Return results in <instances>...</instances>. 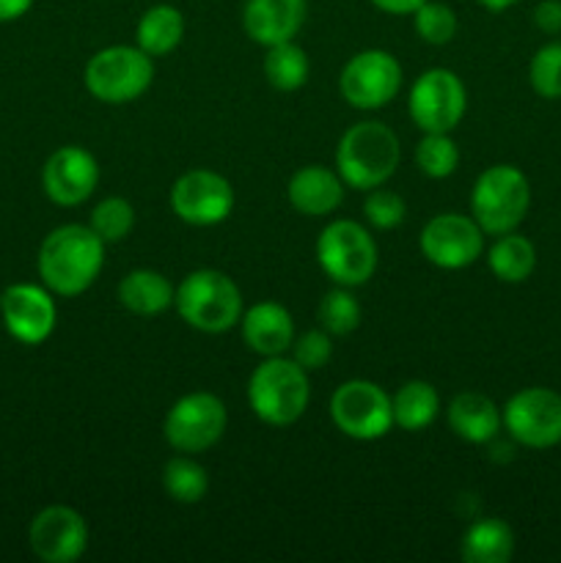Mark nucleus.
I'll return each instance as SVG.
<instances>
[{"mask_svg":"<svg viewBox=\"0 0 561 563\" xmlns=\"http://www.w3.org/2000/svg\"><path fill=\"white\" fill-rule=\"evenodd\" d=\"M308 71H311V64H308L306 49L297 47L295 42H280L267 47L264 77L275 91H297L308 82Z\"/></svg>","mask_w":561,"mask_h":563,"instance_id":"nucleus-27","label":"nucleus"},{"mask_svg":"<svg viewBox=\"0 0 561 563\" xmlns=\"http://www.w3.org/2000/svg\"><path fill=\"white\" fill-rule=\"evenodd\" d=\"M33 5V0H0V22L20 20L28 9Z\"/></svg>","mask_w":561,"mask_h":563,"instance_id":"nucleus-38","label":"nucleus"},{"mask_svg":"<svg viewBox=\"0 0 561 563\" xmlns=\"http://www.w3.org/2000/svg\"><path fill=\"white\" fill-rule=\"evenodd\" d=\"M460 148L451 141L449 132H424L416 148V165L429 179H446L457 170Z\"/></svg>","mask_w":561,"mask_h":563,"instance_id":"nucleus-30","label":"nucleus"},{"mask_svg":"<svg viewBox=\"0 0 561 563\" xmlns=\"http://www.w3.org/2000/svg\"><path fill=\"white\" fill-rule=\"evenodd\" d=\"M229 412L215 394L196 390L176 401L163 423V434L168 445L179 454H201L212 449L226 432Z\"/></svg>","mask_w":561,"mask_h":563,"instance_id":"nucleus-9","label":"nucleus"},{"mask_svg":"<svg viewBox=\"0 0 561 563\" xmlns=\"http://www.w3.org/2000/svg\"><path fill=\"white\" fill-rule=\"evenodd\" d=\"M317 319L322 330H328L330 335H350L352 330H358L363 319L361 302H358V297L346 286H336V289H330L319 300Z\"/></svg>","mask_w":561,"mask_h":563,"instance_id":"nucleus-29","label":"nucleus"},{"mask_svg":"<svg viewBox=\"0 0 561 563\" xmlns=\"http://www.w3.org/2000/svg\"><path fill=\"white\" fill-rule=\"evenodd\" d=\"M330 355H333V344H330L328 330H308L292 341V361L306 372H319L322 366H328Z\"/></svg>","mask_w":561,"mask_h":563,"instance_id":"nucleus-35","label":"nucleus"},{"mask_svg":"<svg viewBox=\"0 0 561 563\" xmlns=\"http://www.w3.org/2000/svg\"><path fill=\"white\" fill-rule=\"evenodd\" d=\"M391 407H394V427L405 429V432H421L438 418L440 396L424 379H410L396 390Z\"/></svg>","mask_w":561,"mask_h":563,"instance_id":"nucleus-25","label":"nucleus"},{"mask_svg":"<svg viewBox=\"0 0 561 563\" xmlns=\"http://www.w3.org/2000/svg\"><path fill=\"white\" fill-rule=\"evenodd\" d=\"M369 3H372L374 9L385 11V14L405 16V14H413V11H416L418 5L427 3V0H369Z\"/></svg>","mask_w":561,"mask_h":563,"instance_id":"nucleus-37","label":"nucleus"},{"mask_svg":"<svg viewBox=\"0 0 561 563\" xmlns=\"http://www.w3.org/2000/svg\"><path fill=\"white\" fill-rule=\"evenodd\" d=\"M330 418L346 438L372 443L385 438L394 427V407L391 396L369 379H350L339 385L330 399Z\"/></svg>","mask_w":561,"mask_h":563,"instance_id":"nucleus-8","label":"nucleus"},{"mask_svg":"<svg viewBox=\"0 0 561 563\" xmlns=\"http://www.w3.org/2000/svg\"><path fill=\"white\" fill-rule=\"evenodd\" d=\"M289 203L300 214L308 218H324L333 214L344 201V179L339 170H330L324 165H306V168L295 170L286 187Z\"/></svg>","mask_w":561,"mask_h":563,"instance_id":"nucleus-20","label":"nucleus"},{"mask_svg":"<svg viewBox=\"0 0 561 563\" xmlns=\"http://www.w3.org/2000/svg\"><path fill=\"white\" fill-rule=\"evenodd\" d=\"M174 306L198 333H226L242 319V291L220 269H196L179 284Z\"/></svg>","mask_w":561,"mask_h":563,"instance_id":"nucleus-4","label":"nucleus"},{"mask_svg":"<svg viewBox=\"0 0 561 563\" xmlns=\"http://www.w3.org/2000/svg\"><path fill=\"white\" fill-rule=\"evenodd\" d=\"M405 198L394 190L374 187V190H369L366 201H363V218H366L369 225L377 231L399 229V225L405 223Z\"/></svg>","mask_w":561,"mask_h":563,"instance_id":"nucleus-34","label":"nucleus"},{"mask_svg":"<svg viewBox=\"0 0 561 563\" xmlns=\"http://www.w3.org/2000/svg\"><path fill=\"white\" fill-rule=\"evenodd\" d=\"M460 555L468 563H506L515 555V533L498 517L479 520L462 537Z\"/></svg>","mask_w":561,"mask_h":563,"instance_id":"nucleus-24","label":"nucleus"},{"mask_svg":"<svg viewBox=\"0 0 561 563\" xmlns=\"http://www.w3.org/2000/svg\"><path fill=\"white\" fill-rule=\"evenodd\" d=\"M413 25H416V33L421 36V42L443 47V44H449L457 36L460 22H457V14L451 5L440 3V0H427V3L413 11Z\"/></svg>","mask_w":561,"mask_h":563,"instance_id":"nucleus-32","label":"nucleus"},{"mask_svg":"<svg viewBox=\"0 0 561 563\" xmlns=\"http://www.w3.org/2000/svg\"><path fill=\"white\" fill-rule=\"evenodd\" d=\"M0 313H3L6 330L16 341L31 346L47 341L55 330V319H58L50 291L33 284L9 286L0 297Z\"/></svg>","mask_w":561,"mask_h":563,"instance_id":"nucleus-17","label":"nucleus"},{"mask_svg":"<svg viewBox=\"0 0 561 563\" xmlns=\"http://www.w3.org/2000/svg\"><path fill=\"white\" fill-rule=\"evenodd\" d=\"M234 201L237 196L231 181L207 168H193L182 174L170 190V209L176 218L198 229L223 223L234 209Z\"/></svg>","mask_w":561,"mask_h":563,"instance_id":"nucleus-13","label":"nucleus"},{"mask_svg":"<svg viewBox=\"0 0 561 563\" xmlns=\"http://www.w3.org/2000/svg\"><path fill=\"white\" fill-rule=\"evenodd\" d=\"M163 489L176 504L193 506L207 498L209 476L193 456H174L163 467Z\"/></svg>","mask_w":561,"mask_h":563,"instance_id":"nucleus-28","label":"nucleus"},{"mask_svg":"<svg viewBox=\"0 0 561 563\" xmlns=\"http://www.w3.org/2000/svg\"><path fill=\"white\" fill-rule=\"evenodd\" d=\"M506 432L526 449L561 443V396L550 388H522L501 410Z\"/></svg>","mask_w":561,"mask_h":563,"instance_id":"nucleus-12","label":"nucleus"},{"mask_svg":"<svg viewBox=\"0 0 561 563\" xmlns=\"http://www.w3.org/2000/svg\"><path fill=\"white\" fill-rule=\"evenodd\" d=\"M468 108V91L451 69H429L413 82L407 110L424 132H451Z\"/></svg>","mask_w":561,"mask_h":563,"instance_id":"nucleus-11","label":"nucleus"},{"mask_svg":"<svg viewBox=\"0 0 561 563\" xmlns=\"http://www.w3.org/2000/svg\"><path fill=\"white\" fill-rule=\"evenodd\" d=\"M311 399L308 372L292 357H264L248 379V401L258 421L267 427H292L306 412Z\"/></svg>","mask_w":561,"mask_h":563,"instance_id":"nucleus-3","label":"nucleus"},{"mask_svg":"<svg viewBox=\"0 0 561 563\" xmlns=\"http://www.w3.org/2000/svg\"><path fill=\"white\" fill-rule=\"evenodd\" d=\"M31 550L47 563H72L88 548V526L80 511L69 506H50L31 522Z\"/></svg>","mask_w":561,"mask_h":563,"instance_id":"nucleus-15","label":"nucleus"},{"mask_svg":"<svg viewBox=\"0 0 561 563\" xmlns=\"http://www.w3.org/2000/svg\"><path fill=\"white\" fill-rule=\"evenodd\" d=\"M240 328L248 350L262 357L284 355L286 350H292V341H295L292 313L280 302L273 300L256 302V306L248 308L240 319Z\"/></svg>","mask_w":561,"mask_h":563,"instance_id":"nucleus-19","label":"nucleus"},{"mask_svg":"<svg viewBox=\"0 0 561 563\" xmlns=\"http://www.w3.org/2000/svg\"><path fill=\"white\" fill-rule=\"evenodd\" d=\"M402 159L399 137L383 121H361L341 135L336 168L352 190L383 187L396 174Z\"/></svg>","mask_w":561,"mask_h":563,"instance_id":"nucleus-2","label":"nucleus"},{"mask_svg":"<svg viewBox=\"0 0 561 563\" xmlns=\"http://www.w3.org/2000/svg\"><path fill=\"white\" fill-rule=\"evenodd\" d=\"M317 262L336 286L366 284L377 269V242L355 220H333L317 240Z\"/></svg>","mask_w":561,"mask_h":563,"instance_id":"nucleus-7","label":"nucleus"},{"mask_svg":"<svg viewBox=\"0 0 561 563\" xmlns=\"http://www.w3.org/2000/svg\"><path fill=\"white\" fill-rule=\"evenodd\" d=\"M91 231L105 242V245H113L121 242L124 236H130V231L135 229V209L127 198L110 196L105 201H99L91 212Z\"/></svg>","mask_w":561,"mask_h":563,"instance_id":"nucleus-31","label":"nucleus"},{"mask_svg":"<svg viewBox=\"0 0 561 563\" xmlns=\"http://www.w3.org/2000/svg\"><path fill=\"white\" fill-rule=\"evenodd\" d=\"M135 38L138 47H141L143 53L152 55V58L174 53L182 44V38H185V16H182V11L170 3L152 5V9L143 11V16L138 20Z\"/></svg>","mask_w":561,"mask_h":563,"instance_id":"nucleus-23","label":"nucleus"},{"mask_svg":"<svg viewBox=\"0 0 561 563\" xmlns=\"http://www.w3.org/2000/svg\"><path fill=\"white\" fill-rule=\"evenodd\" d=\"M302 22H306V0H245L242 9L245 33L262 47L295 42Z\"/></svg>","mask_w":561,"mask_h":563,"instance_id":"nucleus-18","label":"nucleus"},{"mask_svg":"<svg viewBox=\"0 0 561 563\" xmlns=\"http://www.w3.org/2000/svg\"><path fill=\"white\" fill-rule=\"evenodd\" d=\"M44 192L58 207H77L88 201L99 185V165L88 148L61 146L50 154L42 170Z\"/></svg>","mask_w":561,"mask_h":563,"instance_id":"nucleus-16","label":"nucleus"},{"mask_svg":"<svg viewBox=\"0 0 561 563\" xmlns=\"http://www.w3.org/2000/svg\"><path fill=\"white\" fill-rule=\"evenodd\" d=\"M484 231L468 214L446 212L421 229V253L440 269H465L482 256Z\"/></svg>","mask_w":561,"mask_h":563,"instance_id":"nucleus-14","label":"nucleus"},{"mask_svg":"<svg viewBox=\"0 0 561 563\" xmlns=\"http://www.w3.org/2000/svg\"><path fill=\"white\" fill-rule=\"evenodd\" d=\"M476 3H482L484 9H490V11H506V9H512L517 0H476Z\"/></svg>","mask_w":561,"mask_h":563,"instance_id":"nucleus-39","label":"nucleus"},{"mask_svg":"<svg viewBox=\"0 0 561 563\" xmlns=\"http://www.w3.org/2000/svg\"><path fill=\"white\" fill-rule=\"evenodd\" d=\"M487 264L490 273L504 284H522L531 278L534 267H537V247L522 234L509 231V234H501L490 247Z\"/></svg>","mask_w":561,"mask_h":563,"instance_id":"nucleus-26","label":"nucleus"},{"mask_svg":"<svg viewBox=\"0 0 561 563\" xmlns=\"http://www.w3.org/2000/svg\"><path fill=\"white\" fill-rule=\"evenodd\" d=\"M105 264V242L91 225H61L38 247V275L53 295L77 297L91 289Z\"/></svg>","mask_w":561,"mask_h":563,"instance_id":"nucleus-1","label":"nucleus"},{"mask_svg":"<svg viewBox=\"0 0 561 563\" xmlns=\"http://www.w3.org/2000/svg\"><path fill=\"white\" fill-rule=\"evenodd\" d=\"M531 207V185L515 165H490L471 192V218L484 234H509L526 220Z\"/></svg>","mask_w":561,"mask_h":563,"instance_id":"nucleus-5","label":"nucleus"},{"mask_svg":"<svg viewBox=\"0 0 561 563\" xmlns=\"http://www.w3.org/2000/svg\"><path fill=\"white\" fill-rule=\"evenodd\" d=\"M534 25L542 33H561V0H542L534 9Z\"/></svg>","mask_w":561,"mask_h":563,"instance_id":"nucleus-36","label":"nucleus"},{"mask_svg":"<svg viewBox=\"0 0 561 563\" xmlns=\"http://www.w3.org/2000/svg\"><path fill=\"white\" fill-rule=\"evenodd\" d=\"M501 423H504V418H501L498 405L490 396L476 394V390H465V394L451 399L449 427L465 443H490V440L498 438Z\"/></svg>","mask_w":561,"mask_h":563,"instance_id":"nucleus-21","label":"nucleus"},{"mask_svg":"<svg viewBox=\"0 0 561 563\" xmlns=\"http://www.w3.org/2000/svg\"><path fill=\"white\" fill-rule=\"evenodd\" d=\"M402 66L385 49H363L341 69L339 91L355 110H380L399 93Z\"/></svg>","mask_w":561,"mask_h":563,"instance_id":"nucleus-10","label":"nucleus"},{"mask_svg":"<svg viewBox=\"0 0 561 563\" xmlns=\"http://www.w3.org/2000/svg\"><path fill=\"white\" fill-rule=\"evenodd\" d=\"M528 80L542 99H561V42H550L534 53Z\"/></svg>","mask_w":561,"mask_h":563,"instance_id":"nucleus-33","label":"nucleus"},{"mask_svg":"<svg viewBox=\"0 0 561 563\" xmlns=\"http://www.w3.org/2000/svg\"><path fill=\"white\" fill-rule=\"evenodd\" d=\"M86 88L91 97L108 104L135 102L138 97L148 91L154 80L152 55L141 47H127L113 44L99 53H94L86 64Z\"/></svg>","mask_w":561,"mask_h":563,"instance_id":"nucleus-6","label":"nucleus"},{"mask_svg":"<svg viewBox=\"0 0 561 563\" xmlns=\"http://www.w3.org/2000/svg\"><path fill=\"white\" fill-rule=\"evenodd\" d=\"M176 289L157 269H132L119 284V302L138 317H160L174 306Z\"/></svg>","mask_w":561,"mask_h":563,"instance_id":"nucleus-22","label":"nucleus"}]
</instances>
